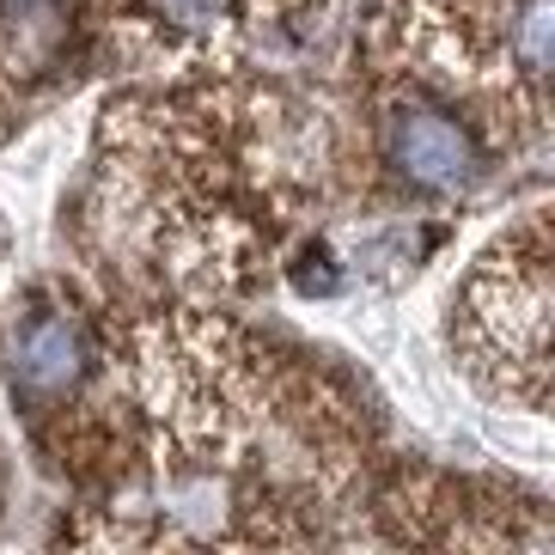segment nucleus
<instances>
[{"instance_id": "4", "label": "nucleus", "mask_w": 555, "mask_h": 555, "mask_svg": "<svg viewBox=\"0 0 555 555\" xmlns=\"http://www.w3.org/2000/svg\"><path fill=\"white\" fill-rule=\"evenodd\" d=\"M171 18H183V25H214L220 18V0H159Z\"/></svg>"}, {"instance_id": "1", "label": "nucleus", "mask_w": 555, "mask_h": 555, "mask_svg": "<svg viewBox=\"0 0 555 555\" xmlns=\"http://www.w3.org/2000/svg\"><path fill=\"white\" fill-rule=\"evenodd\" d=\"M470 299H476V324L494 330L501 354L525 373V391L538 403L543 360H550V250H543V227L525 232V257L506 250V281L482 275Z\"/></svg>"}, {"instance_id": "2", "label": "nucleus", "mask_w": 555, "mask_h": 555, "mask_svg": "<svg viewBox=\"0 0 555 555\" xmlns=\"http://www.w3.org/2000/svg\"><path fill=\"white\" fill-rule=\"evenodd\" d=\"M385 159H391V171L415 196H434V202L464 196L482 178L476 134L452 111H434V104H403V111H391V122H385Z\"/></svg>"}, {"instance_id": "3", "label": "nucleus", "mask_w": 555, "mask_h": 555, "mask_svg": "<svg viewBox=\"0 0 555 555\" xmlns=\"http://www.w3.org/2000/svg\"><path fill=\"white\" fill-rule=\"evenodd\" d=\"M92 373V336H86L80 318L67 311H43L18 330L13 343V391H25L31 403H55V397H74Z\"/></svg>"}]
</instances>
